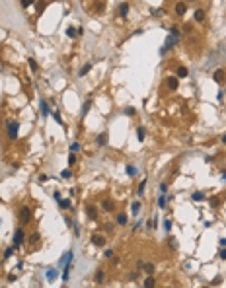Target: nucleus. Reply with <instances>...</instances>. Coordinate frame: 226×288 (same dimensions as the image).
Returning a JSON list of instances; mask_svg holds the SVG:
<instances>
[{
    "label": "nucleus",
    "mask_w": 226,
    "mask_h": 288,
    "mask_svg": "<svg viewBox=\"0 0 226 288\" xmlns=\"http://www.w3.org/2000/svg\"><path fill=\"white\" fill-rule=\"evenodd\" d=\"M90 70H92V62H86V65L80 68V76H86V74L90 72Z\"/></svg>",
    "instance_id": "obj_23"
},
{
    "label": "nucleus",
    "mask_w": 226,
    "mask_h": 288,
    "mask_svg": "<svg viewBox=\"0 0 226 288\" xmlns=\"http://www.w3.org/2000/svg\"><path fill=\"white\" fill-rule=\"evenodd\" d=\"M143 269L146 271L148 275H154V271H156V267H154V263H144L143 265Z\"/></svg>",
    "instance_id": "obj_21"
},
{
    "label": "nucleus",
    "mask_w": 226,
    "mask_h": 288,
    "mask_svg": "<svg viewBox=\"0 0 226 288\" xmlns=\"http://www.w3.org/2000/svg\"><path fill=\"white\" fill-rule=\"evenodd\" d=\"M90 105H92V101L88 99L86 103H84V109H82V117H86V113H88V109H90Z\"/></svg>",
    "instance_id": "obj_36"
},
{
    "label": "nucleus",
    "mask_w": 226,
    "mask_h": 288,
    "mask_svg": "<svg viewBox=\"0 0 226 288\" xmlns=\"http://www.w3.org/2000/svg\"><path fill=\"white\" fill-rule=\"evenodd\" d=\"M164 230H166V232L172 230V220H170V218H166V220H164Z\"/></svg>",
    "instance_id": "obj_38"
},
{
    "label": "nucleus",
    "mask_w": 226,
    "mask_h": 288,
    "mask_svg": "<svg viewBox=\"0 0 226 288\" xmlns=\"http://www.w3.org/2000/svg\"><path fill=\"white\" fill-rule=\"evenodd\" d=\"M222 98H224V90H218V95H217V99H218V101H222Z\"/></svg>",
    "instance_id": "obj_47"
},
{
    "label": "nucleus",
    "mask_w": 226,
    "mask_h": 288,
    "mask_svg": "<svg viewBox=\"0 0 226 288\" xmlns=\"http://www.w3.org/2000/svg\"><path fill=\"white\" fill-rule=\"evenodd\" d=\"M135 113H136V111H135V107H127V109H125V115H129V117H133Z\"/></svg>",
    "instance_id": "obj_41"
},
{
    "label": "nucleus",
    "mask_w": 226,
    "mask_h": 288,
    "mask_svg": "<svg viewBox=\"0 0 226 288\" xmlns=\"http://www.w3.org/2000/svg\"><path fill=\"white\" fill-rule=\"evenodd\" d=\"M143 284H144L146 288H152V286L156 284V279H154V276H152V275H148V276H146V279H144V282H143Z\"/></svg>",
    "instance_id": "obj_17"
},
{
    "label": "nucleus",
    "mask_w": 226,
    "mask_h": 288,
    "mask_svg": "<svg viewBox=\"0 0 226 288\" xmlns=\"http://www.w3.org/2000/svg\"><path fill=\"white\" fill-rule=\"evenodd\" d=\"M47 179H49V175H45V173H41V175H39V181H43V183H45Z\"/></svg>",
    "instance_id": "obj_50"
},
{
    "label": "nucleus",
    "mask_w": 226,
    "mask_h": 288,
    "mask_svg": "<svg viewBox=\"0 0 226 288\" xmlns=\"http://www.w3.org/2000/svg\"><path fill=\"white\" fill-rule=\"evenodd\" d=\"M74 162H76V154L72 152L70 156H68V164H70V166H72V164H74Z\"/></svg>",
    "instance_id": "obj_43"
},
{
    "label": "nucleus",
    "mask_w": 226,
    "mask_h": 288,
    "mask_svg": "<svg viewBox=\"0 0 226 288\" xmlns=\"http://www.w3.org/2000/svg\"><path fill=\"white\" fill-rule=\"evenodd\" d=\"M131 212H133L135 216H136V214H139V212H140V202H139V201H136V202H133V205H131Z\"/></svg>",
    "instance_id": "obj_27"
},
{
    "label": "nucleus",
    "mask_w": 226,
    "mask_h": 288,
    "mask_svg": "<svg viewBox=\"0 0 226 288\" xmlns=\"http://www.w3.org/2000/svg\"><path fill=\"white\" fill-rule=\"evenodd\" d=\"M24 239H25V232H24V228H18V230L14 232V247H16V249H20V245L24 243Z\"/></svg>",
    "instance_id": "obj_2"
},
{
    "label": "nucleus",
    "mask_w": 226,
    "mask_h": 288,
    "mask_svg": "<svg viewBox=\"0 0 226 288\" xmlns=\"http://www.w3.org/2000/svg\"><path fill=\"white\" fill-rule=\"evenodd\" d=\"M191 199H193V201H205L207 197H205V193H201V191H197V193H193V195H191Z\"/></svg>",
    "instance_id": "obj_30"
},
{
    "label": "nucleus",
    "mask_w": 226,
    "mask_h": 288,
    "mask_svg": "<svg viewBox=\"0 0 226 288\" xmlns=\"http://www.w3.org/2000/svg\"><path fill=\"white\" fill-rule=\"evenodd\" d=\"M45 276H47V280H55L57 276H59V271H57V269H49L45 273Z\"/></svg>",
    "instance_id": "obj_16"
},
{
    "label": "nucleus",
    "mask_w": 226,
    "mask_h": 288,
    "mask_svg": "<svg viewBox=\"0 0 226 288\" xmlns=\"http://www.w3.org/2000/svg\"><path fill=\"white\" fill-rule=\"evenodd\" d=\"M59 206H61V209H70L72 202L68 201V199H59Z\"/></svg>",
    "instance_id": "obj_25"
},
{
    "label": "nucleus",
    "mask_w": 226,
    "mask_h": 288,
    "mask_svg": "<svg viewBox=\"0 0 226 288\" xmlns=\"http://www.w3.org/2000/svg\"><path fill=\"white\" fill-rule=\"evenodd\" d=\"M127 222H129L127 214H117V224L119 226H127Z\"/></svg>",
    "instance_id": "obj_20"
},
{
    "label": "nucleus",
    "mask_w": 226,
    "mask_h": 288,
    "mask_svg": "<svg viewBox=\"0 0 226 288\" xmlns=\"http://www.w3.org/2000/svg\"><path fill=\"white\" fill-rule=\"evenodd\" d=\"M224 76H226V72L222 70V68H218V70H217V72L213 74V80H214V82H217V84H222V80H224Z\"/></svg>",
    "instance_id": "obj_9"
},
{
    "label": "nucleus",
    "mask_w": 226,
    "mask_h": 288,
    "mask_svg": "<svg viewBox=\"0 0 226 288\" xmlns=\"http://www.w3.org/2000/svg\"><path fill=\"white\" fill-rule=\"evenodd\" d=\"M106 279V275H103V271H96V275H94V280H96V284H103V280Z\"/></svg>",
    "instance_id": "obj_13"
},
{
    "label": "nucleus",
    "mask_w": 226,
    "mask_h": 288,
    "mask_svg": "<svg viewBox=\"0 0 226 288\" xmlns=\"http://www.w3.org/2000/svg\"><path fill=\"white\" fill-rule=\"evenodd\" d=\"M18 218H20V222H22V224L31 222V218H33V214H31V209H29V206H20Z\"/></svg>",
    "instance_id": "obj_1"
},
{
    "label": "nucleus",
    "mask_w": 226,
    "mask_h": 288,
    "mask_svg": "<svg viewBox=\"0 0 226 288\" xmlns=\"http://www.w3.org/2000/svg\"><path fill=\"white\" fill-rule=\"evenodd\" d=\"M74 238H80V228L74 226Z\"/></svg>",
    "instance_id": "obj_51"
},
{
    "label": "nucleus",
    "mask_w": 226,
    "mask_h": 288,
    "mask_svg": "<svg viewBox=\"0 0 226 288\" xmlns=\"http://www.w3.org/2000/svg\"><path fill=\"white\" fill-rule=\"evenodd\" d=\"M144 136H146L144 127H139V129H136V138H139V142H144Z\"/></svg>",
    "instance_id": "obj_19"
},
{
    "label": "nucleus",
    "mask_w": 226,
    "mask_h": 288,
    "mask_svg": "<svg viewBox=\"0 0 226 288\" xmlns=\"http://www.w3.org/2000/svg\"><path fill=\"white\" fill-rule=\"evenodd\" d=\"M65 224H66V226H68V228H70V226H72V220H70V218H68V216H66V218H65Z\"/></svg>",
    "instance_id": "obj_52"
},
{
    "label": "nucleus",
    "mask_w": 226,
    "mask_h": 288,
    "mask_svg": "<svg viewBox=\"0 0 226 288\" xmlns=\"http://www.w3.org/2000/svg\"><path fill=\"white\" fill-rule=\"evenodd\" d=\"M72 257H74V253L68 249V251L61 257V267H66V265H72Z\"/></svg>",
    "instance_id": "obj_4"
},
{
    "label": "nucleus",
    "mask_w": 226,
    "mask_h": 288,
    "mask_svg": "<svg viewBox=\"0 0 226 288\" xmlns=\"http://www.w3.org/2000/svg\"><path fill=\"white\" fill-rule=\"evenodd\" d=\"M191 2H193V0H191Z\"/></svg>",
    "instance_id": "obj_58"
},
{
    "label": "nucleus",
    "mask_w": 226,
    "mask_h": 288,
    "mask_svg": "<svg viewBox=\"0 0 226 288\" xmlns=\"http://www.w3.org/2000/svg\"><path fill=\"white\" fill-rule=\"evenodd\" d=\"M180 33H181V31H180V28H177V25H172V28H170V35L180 37Z\"/></svg>",
    "instance_id": "obj_33"
},
{
    "label": "nucleus",
    "mask_w": 226,
    "mask_h": 288,
    "mask_svg": "<svg viewBox=\"0 0 226 288\" xmlns=\"http://www.w3.org/2000/svg\"><path fill=\"white\" fill-rule=\"evenodd\" d=\"M43 10H45V2H39V4H37V12L41 14V12H43Z\"/></svg>",
    "instance_id": "obj_46"
},
{
    "label": "nucleus",
    "mask_w": 226,
    "mask_h": 288,
    "mask_svg": "<svg viewBox=\"0 0 226 288\" xmlns=\"http://www.w3.org/2000/svg\"><path fill=\"white\" fill-rule=\"evenodd\" d=\"M218 243H220V247H224V245H226V238H220Z\"/></svg>",
    "instance_id": "obj_55"
},
{
    "label": "nucleus",
    "mask_w": 226,
    "mask_h": 288,
    "mask_svg": "<svg viewBox=\"0 0 226 288\" xmlns=\"http://www.w3.org/2000/svg\"><path fill=\"white\" fill-rule=\"evenodd\" d=\"M220 140H222V144H226V132H224L222 136H220Z\"/></svg>",
    "instance_id": "obj_56"
},
{
    "label": "nucleus",
    "mask_w": 226,
    "mask_h": 288,
    "mask_svg": "<svg viewBox=\"0 0 226 288\" xmlns=\"http://www.w3.org/2000/svg\"><path fill=\"white\" fill-rule=\"evenodd\" d=\"M102 209L106 210V212H113V209H115V202H113L111 199H103V201H102Z\"/></svg>",
    "instance_id": "obj_6"
},
{
    "label": "nucleus",
    "mask_w": 226,
    "mask_h": 288,
    "mask_svg": "<svg viewBox=\"0 0 226 288\" xmlns=\"http://www.w3.org/2000/svg\"><path fill=\"white\" fill-rule=\"evenodd\" d=\"M144 189H146V177H144V179H143V181H140V183H139V189H136V195H139V197H143V195H144Z\"/></svg>",
    "instance_id": "obj_18"
},
{
    "label": "nucleus",
    "mask_w": 226,
    "mask_h": 288,
    "mask_svg": "<svg viewBox=\"0 0 226 288\" xmlns=\"http://www.w3.org/2000/svg\"><path fill=\"white\" fill-rule=\"evenodd\" d=\"M211 206H214V209L220 206V197H213V199H211Z\"/></svg>",
    "instance_id": "obj_35"
},
{
    "label": "nucleus",
    "mask_w": 226,
    "mask_h": 288,
    "mask_svg": "<svg viewBox=\"0 0 226 288\" xmlns=\"http://www.w3.org/2000/svg\"><path fill=\"white\" fill-rule=\"evenodd\" d=\"M176 45H177V37H176V35H168V37H166V43H164L166 51H168V49H173Z\"/></svg>",
    "instance_id": "obj_5"
},
{
    "label": "nucleus",
    "mask_w": 226,
    "mask_h": 288,
    "mask_svg": "<svg viewBox=\"0 0 226 288\" xmlns=\"http://www.w3.org/2000/svg\"><path fill=\"white\" fill-rule=\"evenodd\" d=\"M119 16H121V18H127V16H129V4L127 2H123L119 6Z\"/></svg>",
    "instance_id": "obj_12"
},
{
    "label": "nucleus",
    "mask_w": 226,
    "mask_h": 288,
    "mask_svg": "<svg viewBox=\"0 0 226 288\" xmlns=\"http://www.w3.org/2000/svg\"><path fill=\"white\" fill-rule=\"evenodd\" d=\"M96 142H98V146H106V144H107V132H102V135H98Z\"/></svg>",
    "instance_id": "obj_14"
},
{
    "label": "nucleus",
    "mask_w": 226,
    "mask_h": 288,
    "mask_svg": "<svg viewBox=\"0 0 226 288\" xmlns=\"http://www.w3.org/2000/svg\"><path fill=\"white\" fill-rule=\"evenodd\" d=\"M168 88L170 90H177V86H180V80H177V76H168Z\"/></svg>",
    "instance_id": "obj_8"
},
{
    "label": "nucleus",
    "mask_w": 226,
    "mask_h": 288,
    "mask_svg": "<svg viewBox=\"0 0 226 288\" xmlns=\"http://www.w3.org/2000/svg\"><path fill=\"white\" fill-rule=\"evenodd\" d=\"M70 150L72 152H78V150H80V142H72L70 144Z\"/></svg>",
    "instance_id": "obj_40"
},
{
    "label": "nucleus",
    "mask_w": 226,
    "mask_h": 288,
    "mask_svg": "<svg viewBox=\"0 0 226 288\" xmlns=\"http://www.w3.org/2000/svg\"><path fill=\"white\" fill-rule=\"evenodd\" d=\"M218 257H220V259H226V249H220V251H218Z\"/></svg>",
    "instance_id": "obj_49"
},
{
    "label": "nucleus",
    "mask_w": 226,
    "mask_h": 288,
    "mask_svg": "<svg viewBox=\"0 0 226 288\" xmlns=\"http://www.w3.org/2000/svg\"><path fill=\"white\" fill-rule=\"evenodd\" d=\"M160 193H162V195L168 193V185H166V183H160Z\"/></svg>",
    "instance_id": "obj_42"
},
{
    "label": "nucleus",
    "mask_w": 226,
    "mask_h": 288,
    "mask_svg": "<svg viewBox=\"0 0 226 288\" xmlns=\"http://www.w3.org/2000/svg\"><path fill=\"white\" fill-rule=\"evenodd\" d=\"M51 115H53V119L59 123V125H62V121H61V115H59V113H51Z\"/></svg>",
    "instance_id": "obj_45"
},
{
    "label": "nucleus",
    "mask_w": 226,
    "mask_h": 288,
    "mask_svg": "<svg viewBox=\"0 0 226 288\" xmlns=\"http://www.w3.org/2000/svg\"><path fill=\"white\" fill-rule=\"evenodd\" d=\"M14 251H16V247H14V245H12V247H10V249H6V251H4V261L12 257V253H14Z\"/></svg>",
    "instance_id": "obj_32"
},
{
    "label": "nucleus",
    "mask_w": 226,
    "mask_h": 288,
    "mask_svg": "<svg viewBox=\"0 0 226 288\" xmlns=\"http://www.w3.org/2000/svg\"><path fill=\"white\" fill-rule=\"evenodd\" d=\"M92 243H94V245H99V247H102V245L106 243V238H103V236H98V234H92Z\"/></svg>",
    "instance_id": "obj_11"
},
{
    "label": "nucleus",
    "mask_w": 226,
    "mask_h": 288,
    "mask_svg": "<svg viewBox=\"0 0 226 288\" xmlns=\"http://www.w3.org/2000/svg\"><path fill=\"white\" fill-rule=\"evenodd\" d=\"M166 202H168V197H158V202H156V205H158V209H166Z\"/></svg>",
    "instance_id": "obj_28"
},
{
    "label": "nucleus",
    "mask_w": 226,
    "mask_h": 288,
    "mask_svg": "<svg viewBox=\"0 0 226 288\" xmlns=\"http://www.w3.org/2000/svg\"><path fill=\"white\" fill-rule=\"evenodd\" d=\"M168 245H170L172 249H177V242H176L173 238H170V239H168Z\"/></svg>",
    "instance_id": "obj_39"
},
{
    "label": "nucleus",
    "mask_w": 226,
    "mask_h": 288,
    "mask_svg": "<svg viewBox=\"0 0 226 288\" xmlns=\"http://www.w3.org/2000/svg\"><path fill=\"white\" fill-rule=\"evenodd\" d=\"M33 2H35V0H22V6H24V8H28V6H31Z\"/></svg>",
    "instance_id": "obj_44"
},
{
    "label": "nucleus",
    "mask_w": 226,
    "mask_h": 288,
    "mask_svg": "<svg viewBox=\"0 0 226 288\" xmlns=\"http://www.w3.org/2000/svg\"><path fill=\"white\" fill-rule=\"evenodd\" d=\"M39 107H41V115H43V117H49L51 109H49V103H47L45 99H41V101H39Z\"/></svg>",
    "instance_id": "obj_10"
},
{
    "label": "nucleus",
    "mask_w": 226,
    "mask_h": 288,
    "mask_svg": "<svg viewBox=\"0 0 226 288\" xmlns=\"http://www.w3.org/2000/svg\"><path fill=\"white\" fill-rule=\"evenodd\" d=\"M195 22H205V10H195Z\"/></svg>",
    "instance_id": "obj_26"
},
{
    "label": "nucleus",
    "mask_w": 226,
    "mask_h": 288,
    "mask_svg": "<svg viewBox=\"0 0 226 288\" xmlns=\"http://www.w3.org/2000/svg\"><path fill=\"white\" fill-rule=\"evenodd\" d=\"M86 214H88L90 220H98V210H96V206H94V205H88L86 206Z\"/></svg>",
    "instance_id": "obj_7"
},
{
    "label": "nucleus",
    "mask_w": 226,
    "mask_h": 288,
    "mask_svg": "<svg viewBox=\"0 0 226 288\" xmlns=\"http://www.w3.org/2000/svg\"><path fill=\"white\" fill-rule=\"evenodd\" d=\"M211 284H213V286H217V284H220V276H217V279H214V280L211 282Z\"/></svg>",
    "instance_id": "obj_53"
},
{
    "label": "nucleus",
    "mask_w": 226,
    "mask_h": 288,
    "mask_svg": "<svg viewBox=\"0 0 226 288\" xmlns=\"http://www.w3.org/2000/svg\"><path fill=\"white\" fill-rule=\"evenodd\" d=\"M22 269H24V263H22V261H20V263L16 265V271H22Z\"/></svg>",
    "instance_id": "obj_54"
},
{
    "label": "nucleus",
    "mask_w": 226,
    "mask_h": 288,
    "mask_svg": "<svg viewBox=\"0 0 226 288\" xmlns=\"http://www.w3.org/2000/svg\"><path fill=\"white\" fill-rule=\"evenodd\" d=\"M28 62H29V68H31V70H33V72H35V70H37V68H39V66H37V62H35V58H29Z\"/></svg>",
    "instance_id": "obj_37"
},
{
    "label": "nucleus",
    "mask_w": 226,
    "mask_h": 288,
    "mask_svg": "<svg viewBox=\"0 0 226 288\" xmlns=\"http://www.w3.org/2000/svg\"><path fill=\"white\" fill-rule=\"evenodd\" d=\"M66 35L70 37V39H74V37H76V29L74 28H66Z\"/></svg>",
    "instance_id": "obj_34"
},
{
    "label": "nucleus",
    "mask_w": 226,
    "mask_h": 288,
    "mask_svg": "<svg viewBox=\"0 0 226 288\" xmlns=\"http://www.w3.org/2000/svg\"><path fill=\"white\" fill-rule=\"evenodd\" d=\"M187 74H189L187 68H185V66H180V68H177V74H176V76H177V78H185Z\"/></svg>",
    "instance_id": "obj_24"
},
{
    "label": "nucleus",
    "mask_w": 226,
    "mask_h": 288,
    "mask_svg": "<svg viewBox=\"0 0 226 288\" xmlns=\"http://www.w3.org/2000/svg\"><path fill=\"white\" fill-rule=\"evenodd\" d=\"M61 177H62V179H70V177H72V172H70L68 168L62 169V172H61Z\"/></svg>",
    "instance_id": "obj_31"
},
{
    "label": "nucleus",
    "mask_w": 226,
    "mask_h": 288,
    "mask_svg": "<svg viewBox=\"0 0 226 288\" xmlns=\"http://www.w3.org/2000/svg\"><path fill=\"white\" fill-rule=\"evenodd\" d=\"M176 12L180 14V16H183V14L187 12V6H185V4H183V2H180V4H176Z\"/></svg>",
    "instance_id": "obj_22"
},
{
    "label": "nucleus",
    "mask_w": 226,
    "mask_h": 288,
    "mask_svg": "<svg viewBox=\"0 0 226 288\" xmlns=\"http://www.w3.org/2000/svg\"><path fill=\"white\" fill-rule=\"evenodd\" d=\"M220 177H222V181H226V172H222V175H220Z\"/></svg>",
    "instance_id": "obj_57"
},
{
    "label": "nucleus",
    "mask_w": 226,
    "mask_h": 288,
    "mask_svg": "<svg viewBox=\"0 0 226 288\" xmlns=\"http://www.w3.org/2000/svg\"><path fill=\"white\" fill-rule=\"evenodd\" d=\"M125 172H127L129 177H135V175L139 173V169H136V166H129V164H127V166H125Z\"/></svg>",
    "instance_id": "obj_15"
},
{
    "label": "nucleus",
    "mask_w": 226,
    "mask_h": 288,
    "mask_svg": "<svg viewBox=\"0 0 226 288\" xmlns=\"http://www.w3.org/2000/svg\"><path fill=\"white\" fill-rule=\"evenodd\" d=\"M18 129H20L18 121L8 123V136H10V140H16V138H18Z\"/></svg>",
    "instance_id": "obj_3"
},
{
    "label": "nucleus",
    "mask_w": 226,
    "mask_h": 288,
    "mask_svg": "<svg viewBox=\"0 0 226 288\" xmlns=\"http://www.w3.org/2000/svg\"><path fill=\"white\" fill-rule=\"evenodd\" d=\"M103 255H106L107 259H111L113 257V251H111V249H106V253H103Z\"/></svg>",
    "instance_id": "obj_48"
},
{
    "label": "nucleus",
    "mask_w": 226,
    "mask_h": 288,
    "mask_svg": "<svg viewBox=\"0 0 226 288\" xmlns=\"http://www.w3.org/2000/svg\"><path fill=\"white\" fill-rule=\"evenodd\" d=\"M39 238H41V236H39V232H33V234L29 236V243H31V245H35V243L39 242Z\"/></svg>",
    "instance_id": "obj_29"
}]
</instances>
